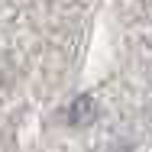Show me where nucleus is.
<instances>
[{
  "mask_svg": "<svg viewBox=\"0 0 152 152\" xmlns=\"http://www.w3.org/2000/svg\"><path fill=\"white\" fill-rule=\"evenodd\" d=\"M94 117H97V104H94L91 94H81V97L68 107V123H71V126H78V129L91 126Z\"/></svg>",
  "mask_w": 152,
  "mask_h": 152,
  "instance_id": "obj_1",
  "label": "nucleus"
}]
</instances>
